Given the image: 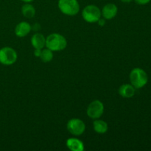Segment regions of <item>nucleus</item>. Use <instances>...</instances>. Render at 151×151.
<instances>
[{"label":"nucleus","instance_id":"nucleus-1","mask_svg":"<svg viewBox=\"0 0 151 151\" xmlns=\"http://www.w3.org/2000/svg\"><path fill=\"white\" fill-rule=\"evenodd\" d=\"M67 41L59 33H52L46 38V46L52 51H60L66 48Z\"/></svg>","mask_w":151,"mask_h":151},{"label":"nucleus","instance_id":"nucleus-2","mask_svg":"<svg viewBox=\"0 0 151 151\" xmlns=\"http://www.w3.org/2000/svg\"><path fill=\"white\" fill-rule=\"evenodd\" d=\"M131 85L135 88H142L148 82V76L141 68H134L130 73Z\"/></svg>","mask_w":151,"mask_h":151},{"label":"nucleus","instance_id":"nucleus-3","mask_svg":"<svg viewBox=\"0 0 151 151\" xmlns=\"http://www.w3.org/2000/svg\"><path fill=\"white\" fill-rule=\"evenodd\" d=\"M58 7L62 13L68 16H75L80 10L78 0H59Z\"/></svg>","mask_w":151,"mask_h":151},{"label":"nucleus","instance_id":"nucleus-4","mask_svg":"<svg viewBox=\"0 0 151 151\" xmlns=\"http://www.w3.org/2000/svg\"><path fill=\"white\" fill-rule=\"evenodd\" d=\"M82 16L86 22L88 23H95L100 19L101 11L96 5L90 4L84 7L82 12Z\"/></svg>","mask_w":151,"mask_h":151},{"label":"nucleus","instance_id":"nucleus-5","mask_svg":"<svg viewBox=\"0 0 151 151\" xmlns=\"http://www.w3.org/2000/svg\"><path fill=\"white\" fill-rule=\"evenodd\" d=\"M17 60V53L11 47H5L0 49V63L5 66L13 64Z\"/></svg>","mask_w":151,"mask_h":151},{"label":"nucleus","instance_id":"nucleus-6","mask_svg":"<svg viewBox=\"0 0 151 151\" xmlns=\"http://www.w3.org/2000/svg\"><path fill=\"white\" fill-rule=\"evenodd\" d=\"M104 112L103 103L100 100H94L91 102L87 109V115L91 119H98Z\"/></svg>","mask_w":151,"mask_h":151},{"label":"nucleus","instance_id":"nucleus-7","mask_svg":"<svg viewBox=\"0 0 151 151\" xmlns=\"http://www.w3.org/2000/svg\"><path fill=\"white\" fill-rule=\"evenodd\" d=\"M67 129L73 135L80 136L85 131L86 125L83 121L75 118L69 120L67 123Z\"/></svg>","mask_w":151,"mask_h":151},{"label":"nucleus","instance_id":"nucleus-8","mask_svg":"<svg viewBox=\"0 0 151 151\" xmlns=\"http://www.w3.org/2000/svg\"><path fill=\"white\" fill-rule=\"evenodd\" d=\"M117 11L118 8L116 4L113 3H109L103 7L101 14L106 19H111L116 16Z\"/></svg>","mask_w":151,"mask_h":151},{"label":"nucleus","instance_id":"nucleus-9","mask_svg":"<svg viewBox=\"0 0 151 151\" xmlns=\"http://www.w3.org/2000/svg\"><path fill=\"white\" fill-rule=\"evenodd\" d=\"M30 24L26 22H20L15 28V33L18 37H24L31 31Z\"/></svg>","mask_w":151,"mask_h":151},{"label":"nucleus","instance_id":"nucleus-10","mask_svg":"<svg viewBox=\"0 0 151 151\" xmlns=\"http://www.w3.org/2000/svg\"><path fill=\"white\" fill-rule=\"evenodd\" d=\"M136 88L131 84H123L119 88V94L124 98H131L135 94Z\"/></svg>","mask_w":151,"mask_h":151},{"label":"nucleus","instance_id":"nucleus-11","mask_svg":"<svg viewBox=\"0 0 151 151\" xmlns=\"http://www.w3.org/2000/svg\"><path fill=\"white\" fill-rule=\"evenodd\" d=\"M66 146L69 150L72 151H83L84 150L83 143L76 138L68 139L66 141Z\"/></svg>","mask_w":151,"mask_h":151},{"label":"nucleus","instance_id":"nucleus-12","mask_svg":"<svg viewBox=\"0 0 151 151\" xmlns=\"http://www.w3.org/2000/svg\"><path fill=\"white\" fill-rule=\"evenodd\" d=\"M31 43H32V47L35 49L41 50L46 45V38L42 34L35 33L32 36Z\"/></svg>","mask_w":151,"mask_h":151},{"label":"nucleus","instance_id":"nucleus-13","mask_svg":"<svg viewBox=\"0 0 151 151\" xmlns=\"http://www.w3.org/2000/svg\"><path fill=\"white\" fill-rule=\"evenodd\" d=\"M94 129L97 133L100 134H105L108 131V124L105 121L100 120V119H97L94 122Z\"/></svg>","mask_w":151,"mask_h":151},{"label":"nucleus","instance_id":"nucleus-14","mask_svg":"<svg viewBox=\"0 0 151 151\" xmlns=\"http://www.w3.org/2000/svg\"><path fill=\"white\" fill-rule=\"evenodd\" d=\"M22 13L25 17L27 18H32L35 14V7L32 5V4L27 3L24 4L22 7Z\"/></svg>","mask_w":151,"mask_h":151},{"label":"nucleus","instance_id":"nucleus-15","mask_svg":"<svg viewBox=\"0 0 151 151\" xmlns=\"http://www.w3.org/2000/svg\"><path fill=\"white\" fill-rule=\"evenodd\" d=\"M41 60L44 62V63H48V62L51 61L52 59L53 58V53L52 50L50 49H44L42 50L41 52V55H40Z\"/></svg>","mask_w":151,"mask_h":151},{"label":"nucleus","instance_id":"nucleus-16","mask_svg":"<svg viewBox=\"0 0 151 151\" xmlns=\"http://www.w3.org/2000/svg\"><path fill=\"white\" fill-rule=\"evenodd\" d=\"M137 4H140V5H145V4H148L151 0H134Z\"/></svg>","mask_w":151,"mask_h":151},{"label":"nucleus","instance_id":"nucleus-17","mask_svg":"<svg viewBox=\"0 0 151 151\" xmlns=\"http://www.w3.org/2000/svg\"><path fill=\"white\" fill-rule=\"evenodd\" d=\"M41 50H39V49H35V51L34 52V55H35L36 57H40L41 55Z\"/></svg>","mask_w":151,"mask_h":151},{"label":"nucleus","instance_id":"nucleus-18","mask_svg":"<svg viewBox=\"0 0 151 151\" xmlns=\"http://www.w3.org/2000/svg\"><path fill=\"white\" fill-rule=\"evenodd\" d=\"M98 23H99V24L101 25V26H103V25L105 24V22H104V20H103V19H100L98 20Z\"/></svg>","mask_w":151,"mask_h":151},{"label":"nucleus","instance_id":"nucleus-19","mask_svg":"<svg viewBox=\"0 0 151 151\" xmlns=\"http://www.w3.org/2000/svg\"><path fill=\"white\" fill-rule=\"evenodd\" d=\"M133 0H121V1H122V2H124V3H130V2H131Z\"/></svg>","mask_w":151,"mask_h":151},{"label":"nucleus","instance_id":"nucleus-20","mask_svg":"<svg viewBox=\"0 0 151 151\" xmlns=\"http://www.w3.org/2000/svg\"><path fill=\"white\" fill-rule=\"evenodd\" d=\"M22 1H23L24 2H26V3H29L31 2V1H32L33 0H22Z\"/></svg>","mask_w":151,"mask_h":151}]
</instances>
